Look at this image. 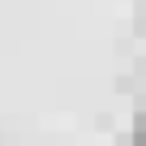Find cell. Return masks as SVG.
<instances>
[{
    "label": "cell",
    "instance_id": "cell-1",
    "mask_svg": "<svg viewBox=\"0 0 146 146\" xmlns=\"http://www.w3.org/2000/svg\"><path fill=\"white\" fill-rule=\"evenodd\" d=\"M125 146H146V108H137V112H133V125H129Z\"/></svg>",
    "mask_w": 146,
    "mask_h": 146
}]
</instances>
